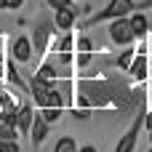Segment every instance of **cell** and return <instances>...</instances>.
I'll return each mask as SVG.
<instances>
[{"label":"cell","mask_w":152,"mask_h":152,"mask_svg":"<svg viewBox=\"0 0 152 152\" xmlns=\"http://www.w3.org/2000/svg\"><path fill=\"white\" fill-rule=\"evenodd\" d=\"M150 152H152V150H150Z\"/></svg>","instance_id":"ffe728a7"},{"label":"cell","mask_w":152,"mask_h":152,"mask_svg":"<svg viewBox=\"0 0 152 152\" xmlns=\"http://www.w3.org/2000/svg\"><path fill=\"white\" fill-rule=\"evenodd\" d=\"M110 37H112L115 43H131L136 35H134V29H131V21H126V19H115V24L110 27Z\"/></svg>","instance_id":"7a4b0ae2"},{"label":"cell","mask_w":152,"mask_h":152,"mask_svg":"<svg viewBox=\"0 0 152 152\" xmlns=\"http://www.w3.org/2000/svg\"><path fill=\"white\" fill-rule=\"evenodd\" d=\"M16 123H5V120H0V139H16Z\"/></svg>","instance_id":"9c48e42d"},{"label":"cell","mask_w":152,"mask_h":152,"mask_svg":"<svg viewBox=\"0 0 152 152\" xmlns=\"http://www.w3.org/2000/svg\"><path fill=\"white\" fill-rule=\"evenodd\" d=\"M77 152H96L94 147H83V150H77Z\"/></svg>","instance_id":"2e32d148"},{"label":"cell","mask_w":152,"mask_h":152,"mask_svg":"<svg viewBox=\"0 0 152 152\" xmlns=\"http://www.w3.org/2000/svg\"><path fill=\"white\" fill-rule=\"evenodd\" d=\"M131 29H134V35H144L147 32V19L142 16V13H136V16H131Z\"/></svg>","instance_id":"ba28073f"},{"label":"cell","mask_w":152,"mask_h":152,"mask_svg":"<svg viewBox=\"0 0 152 152\" xmlns=\"http://www.w3.org/2000/svg\"><path fill=\"white\" fill-rule=\"evenodd\" d=\"M136 134H139V123L120 139V144H118V150H115V152H131V150H134V144H136Z\"/></svg>","instance_id":"5b68a950"},{"label":"cell","mask_w":152,"mask_h":152,"mask_svg":"<svg viewBox=\"0 0 152 152\" xmlns=\"http://www.w3.org/2000/svg\"><path fill=\"white\" fill-rule=\"evenodd\" d=\"M45 131H48V120H45V118H35V120H32V139H35V142H43Z\"/></svg>","instance_id":"52a82bcc"},{"label":"cell","mask_w":152,"mask_h":152,"mask_svg":"<svg viewBox=\"0 0 152 152\" xmlns=\"http://www.w3.org/2000/svg\"><path fill=\"white\" fill-rule=\"evenodd\" d=\"M75 24V11L72 8H59L56 11V27H61V29H67V27H72Z\"/></svg>","instance_id":"3957f363"},{"label":"cell","mask_w":152,"mask_h":152,"mask_svg":"<svg viewBox=\"0 0 152 152\" xmlns=\"http://www.w3.org/2000/svg\"><path fill=\"white\" fill-rule=\"evenodd\" d=\"M32 120H35V118H32V110H29V107H21V110L16 112V128H19V131H29V128H32Z\"/></svg>","instance_id":"277c9868"},{"label":"cell","mask_w":152,"mask_h":152,"mask_svg":"<svg viewBox=\"0 0 152 152\" xmlns=\"http://www.w3.org/2000/svg\"><path fill=\"white\" fill-rule=\"evenodd\" d=\"M48 3H51V5H53V8H56V11H59V8H64V5H67V3H69V0H48Z\"/></svg>","instance_id":"5bb4252c"},{"label":"cell","mask_w":152,"mask_h":152,"mask_svg":"<svg viewBox=\"0 0 152 152\" xmlns=\"http://www.w3.org/2000/svg\"><path fill=\"white\" fill-rule=\"evenodd\" d=\"M131 72H134L136 77H144V75H147V59H144V56H139V59L131 64Z\"/></svg>","instance_id":"8fae6325"},{"label":"cell","mask_w":152,"mask_h":152,"mask_svg":"<svg viewBox=\"0 0 152 152\" xmlns=\"http://www.w3.org/2000/svg\"><path fill=\"white\" fill-rule=\"evenodd\" d=\"M21 3H24V0H8V8H19Z\"/></svg>","instance_id":"9a60e30c"},{"label":"cell","mask_w":152,"mask_h":152,"mask_svg":"<svg viewBox=\"0 0 152 152\" xmlns=\"http://www.w3.org/2000/svg\"><path fill=\"white\" fill-rule=\"evenodd\" d=\"M40 77H43V80H51V77H53V69H51V67H43V69H40Z\"/></svg>","instance_id":"4fadbf2b"},{"label":"cell","mask_w":152,"mask_h":152,"mask_svg":"<svg viewBox=\"0 0 152 152\" xmlns=\"http://www.w3.org/2000/svg\"><path fill=\"white\" fill-rule=\"evenodd\" d=\"M128 11H134V3L131 0H112L110 3V8L107 11H102L96 19H91V21H102V19H120V16H126Z\"/></svg>","instance_id":"6da1fadb"},{"label":"cell","mask_w":152,"mask_h":152,"mask_svg":"<svg viewBox=\"0 0 152 152\" xmlns=\"http://www.w3.org/2000/svg\"><path fill=\"white\" fill-rule=\"evenodd\" d=\"M0 152H19L13 139H0Z\"/></svg>","instance_id":"7c38bea8"},{"label":"cell","mask_w":152,"mask_h":152,"mask_svg":"<svg viewBox=\"0 0 152 152\" xmlns=\"http://www.w3.org/2000/svg\"><path fill=\"white\" fill-rule=\"evenodd\" d=\"M147 126H150V128H152V112H150V118H147Z\"/></svg>","instance_id":"ac0fdd59"},{"label":"cell","mask_w":152,"mask_h":152,"mask_svg":"<svg viewBox=\"0 0 152 152\" xmlns=\"http://www.w3.org/2000/svg\"><path fill=\"white\" fill-rule=\"evenodd\" d=\"M53 152H77V147H75V139H69V136L59 139V142H56V150H53Z\"/></svg>","instance_id":"30bf717a"},{"label":"cell","mask_w":152,"mask_h":152,"mask_svg":"<svg viewBox=\"0 0 152 152\" xmlns=\"http://www.w3.org/2000/svg\"><path fill=\"white\" fill-rule=\"evenodd\" d=\"M150 139H152V128H150Z\"/></svg>","instance_id":"d6986e66"},{"label":"cell","mask_w":152,"mask_h":152,"mask_svg":"<svg viewBox=\"0 0 152 152\" xmlns=\"http://www.w3.org/2000/svg\"><path fill=\"white\" fill-rule=\"evenodd\" d=\"M29 51H32V48H29V40H27V37H19L16 45H13V56H16L19 61H27V59H29Z\"/></svg>","instance_id":"8992f818"},{"label":"cell","mask_w":152,"mask_h":152,"mask_svg":"<svg viewBox=\"0 0 152 152\" xmlns=\"http://www.w3.org/2000/svg\"><path fill=\"white\" fill-rule=\"evenodd\" d=\"M0 8H8V0H0Z\"/></svg>","instance_id":"e0dca14e"}]
</instances>
